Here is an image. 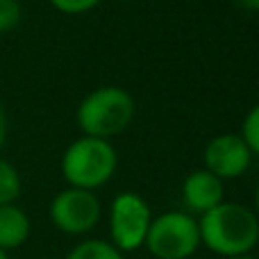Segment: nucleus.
Returning <instances> with one entry per match:
<instances>
[{
  "label": "nucleus",
  "instance_id": "nucleus-13",
  "mask_svg": "<svg viewBox=\"0 0 259 259\" xmlns=\"http://www.w3.org/2000/svg\"><path fill=\"white\" fill-rule=\"evenodd\" d=\"M23 16L21 0H0V34H7L18 27Z\"/></svg>",
  "mask_w": 259,
  "mask_h": 259
},
{
  "label": "nucleus",
  "instance_id": "nucleus-8",
  "mask_svg": "<svg viewBox=\"0 0 259 259\" xmlns=\"http://www.w3.org/2000/svg\"><path fill=\"white\" fill-rule=\"evenodd\" d=\"M225 200V182L209 173L207 168H198L189 173L182 182V202L189 214H207L216 205Z\"/></svg>",
  "mask_w": 259,
  "mask_h": 259
},
{
  "label": "nucleus",
  "instance_id": "nucleus-5",
  "mask_svg": "<svg viewBox=\"0 0 259 259\" xmlns=\"http://www.w3.org/2000/svg\"><path fill=\"white\" fill-rule=\"evenodd\" d=\"M152 211L139 193L123 191L109 205V243L121 252H134L146 243Z\"/></svg>",
  "mask_w": 259,
  "mask_h": 259
},
{
  "label": "nucleus",
  "instance_id": "nucleus-18",
  "mask_svg": "<svg viewBox=\"0 0 259 259\" xmlns=\"http://www.w3.org/2000/svg\"><path fill=\"white\" fill-rule=\"evenodd\" d=\"M223 259H257L252 255H237V257H223Z\"/></svg>",
  "mask_w": 259,
  "mask_h": 259
},
{
  "label": "nucleus",
  "instance_id": "nucleus-17",
  "mask_svg": "<svg viewBox=\"0 0 259 259\" xmlns=\"http://www.w3.org/2000/svg\"><path fill=\"white\" fill-rule=\"evenodd\" d=\"M255 214L259 216V182H257V187H255Z\"/></svg>",
  "mask_w": 259,
  "mask_h": 259
},
{
  "label": "nucleus",
  "instance_id": "nucleus-14",
  "mask_svg": "<svg viewBox=\"0 0 259 259\" xmlns=\"http://www.w3.org/2000/svg\"><path fill=\"white\" fill-rule=\"evenodd\" d=\"M57 12L66 14V16H80V14H87L91 9H96L103 0H48Z\"/></svg>",
  "mask_w": 259,
  "mask_h": 259
},
{
  "label": "nucleus",
  "instance_id": "nucleus-16",
  "mask_svg": "<svg viewBox=\"0 0 259 259\" xmlns=\"http://www.w3.org/2000/svg\"><path fill=\"white\" fill-rule=\"evenodd\" d=\"M239 7L248 9V12H259V0H237Z\"/></svg>",
  "mask_w": 259,
  "mask_h": 259
},
{
  "label": "nucleus",
  "instance_id": "nucleus-12",
  "mask_svg": "<svg viewBox=\"0 0 259 259\" xmlns=\"http://www.w3.org/2000/svg\"><path fill=\"white\" fill-rule=\"evenodd\" d=\"M241 137H243V141H246V146L250 148L252 155H259V103L255 107H250V112L243 118Z\"/></svg>",
  "mask_w": 259,
  "mask_h": 259
},
{
  "label": "nucleus",
  "instance_id": "nucleus-1",
  "mask_svg": "<svg viewBox=\"0 0 259 259\" xmlns=\"http://www.w3.org/2000/svg\"><path fill=\"white\" fill-rule=\"evenodd\" d=\"M200 246L219 257L250 255L259 243V216L243 202L223 200L198 219Z\"/></svg>",
  "mask_w": 259,
  "mask_h": 259
},
{
  "label": "nucleus",
  "instance_id": "nucleus-10",
  "mask_svg": "<svg viewBox=\"0 0 259 259\" xmlns=\"http://www.w3.org/2000/svg\"><path fill=\"white\" fill-rule=\"evenodd\" d=\"M64 259H125V257L114 243L103 241V239H87V241H80L77 246H73Z\"/></svg>",
  "mask_w": 259,
  "mask_h": 259
},
{
  "label": "nucleus",
  "instance_id": "nucleus-6",
  "mask_svg": "<svg viewBox=\"0 0 259 259\" xmlns=\"http://www.w3.org/2000/svg\"><path fill=\"white\" fill-rule=\"evenodd\" d=\"M50 221L64 234L80 237L87 234L100 223L103 205H100L96 191L66 187L50 200Z\"/></svg>",
  "mask_w": 259,
  "mask_h": 259
},
{
  "label": "nucleus",
  "instance_id": "nucleus-9",
  "mask_svg": "<svg viewBox=\"0 0 259 259\" xmlns=\"http://www.w3.org/2000/svg\"><path fill=\"white\" fill-rule=\"evenodd\" d=\"M32 232V221L25 209L9 202L0 205V250L9 252L25 246Z\"/></svg>",
  "mask_w": 259,
  "mask_h": 259
},
{
  "label": "nucleus",
  "instance_id": "nucleus-7",
  "mask_svg": "<svg viewBox=\"0 0 259 259\" xmlns=\"http://www.w3.org/2000/svg\"><path fill=\"white\" fill-rule=\"evenodd\" d=\"M252 161V152L246 146L241 134H219L202 150V168L214 173L216 178L237 180L248 170Z\"/></svg>",
  "mask_w": 259,
  "mask_h": 259
},
{
  "label": "nucleus",
  "instance_id": "nucleus-4",
  "mask_svg": "<svg viewBox=\"0 0 259 259\" xmlns=\"http://www.w3.org/2000/svg\"><path fill=\"white\" fill-rule=\"evenodd\" d=\"M143 246L157 259H189L200 248L198 219L189 211H164L152 216Z\"/></svg>",
  "mask_w": 259,
  "mask_h": 259
},
{
  "label": "nucleus",
  "instance_id": "nucleus-2",
  "mask_svg": "<svg viewBox=\"0 0 259 259\" xmlns=\"http://www.w3.org/2000/svg\"><path fill=\"white\" fill-rule=\"evenodd\" d=\"M137 105L130 91L123 87H98L77 105L75 121L82 134L98 139H112L132 125Z\"/></svg>",
  "mask_w": 259,
  "mask_h": 259
},
{
  "label": "nucleus",
  "instance_id": "nucleus-11",
  "mask_svg": "<svg viewBox=\"0 0 259 259\" xmlns=\"http://www.w3.org/2000/svg\"><path fill=\"white\" fill-rule=\"evenodd\" d=\"M21 175H18L16 166L9 159L0 157V205H9L16 202L21 196Z\"/></svg>",
  "mask_w": 259,
  "mask_h": 259
},
{
  "label": "nucleus",
  "instance_id": "nucleus-19",
  "mask_svg": "<svg viewBox=\"0 0 259 259\" xmlns=\"http://www.w3.org/2000/svg\"><path fill=\"white\" fill-rule=\"evenodd\" d=\"M0 259H9V252H5V250H0Z\"/></svg>",
  "mask_w": 259,
  "mask_h": 259
},
{
  "label": "nucleus",
  "instance_id": "nucleus-3",
  "mask_svg": "<svg viewBox=\"0 0 259 259\" xmlns=\"http://www.w3.org/2000/svg\"><path fill=\"white\" fill-rule=\"evenodd\" d=\"M116 168L118 152L109 139L82 134L62 155V175L68 187L96 191L114 178Z\"/></svg>",
  "mask_w": 259,
  "mask_h": 259
},
{
  "label": "nucleus",
  "instance_id": "nucleus-15",
  "mask_svg": "<svg viewBox=\"0 0 259 259\" xmlns=\"http://www.w3.org/2000/svg\"><path fill=\"white\" fill-rule=\"evenodd\" d=\"M7 134H9V118L7 112H5V105L0 103V150H3L5 141H7Z\"/></svg>",
  "mask_w": 259,
  "mask_h": 259
}]
</instances>
